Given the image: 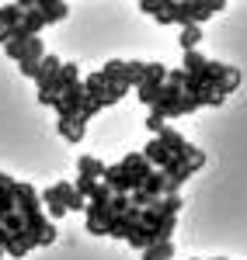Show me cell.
<instances>
[{
	"mask_svg": "<svg viewBox=\"0 0 247 260\" xmlns=\"http://www.w3.org/2000/svg\"><path fill=\"white\" fill-rule=\"evenodd\" d=\"M21 18H24V11H21L18 4L0 7V28H4V31H14V28H21Z\"/></svg>",
	"mask_w": 247,
	"mask_h": 260,
	"instance_id": "d6986e66",
	"label": "cell"
},
{
	"mask_svg": "<svg viewBox=\"0 0 247 260\" xmlns=\"http://www.w3.org/2000/svg\"><path fill=\"white\" fill-rule=\"evenodd\" d=\"M28 42H32V35H24L21 28H14V31H11V39H7V45H4V52H7L11 59H21V56H24V49H28Z\"/></svg>",
	"mask_w": 247,
	"mask_h": 260,
	"instance_id": "2e32d148",
	"label": "cell"
},
{
	"mask_svg": "<svg viewBox=\"0 0 247 260\" xmlns=\"http://www.w3.org/2000/svg\"><path fill=\"white\" fill-rule=\"evenodd\" d=\"M125 243H129L132 250H140V253H143L146 246H153L157 240H153V229H146V225H140V229H136V233H132V236H129Z\"/></svg>",
	"mask_w": 247,
	"mask_h": 260,
	"instance_id": "484cf974",
	"label": "cell"
},
{
	"mask_svg": "<svg viewBox=\"0 0 247 260\" xmlns=\"http://www.w3.org/2000/svg\"><path fill=\"white\" fill-rule=\"evenodd\" d=\"M101 184H108L115 194H132V191L140 187V180L132 177V174H125V170H122V163H112V167H104Z\"/></svg>",
	"mask_w": 247,
	"mask_h": 260,
	"instance_id": "3957f363",
	"label": "cell"
},
{
	"mask_svg": "<svg viewBox=\"0 0 247 260\" xmlns=\"http://www.w3.org/2000/svg\"><path fill=\"white\" fill-rule=\"evenodd\" d=\"M60 66H63V62L56 59V56H49V52H45V59L39 62V73H35V80H39V87H42V83H49V80H52Z\"/></svg>",
	"mask_w": 247,
	"mask_h": 260,
	"instance_id": "cb8c5ba5",
	"label": "cell"
},
{
	"mask_svg": "<svg viewBox=\"0 0 247 260\" xmlns=\"http://www.w3.org/2000/svg\"><path fill=\"white\" fill-rule=\"evenodd\" d=\"M14 212L24 215V219H32V215H39V191L32 187V184H14Z\"/></svg>",
	"mask_w": 247,
	"mask_h": 260,
	"instance_id": "5b68a950",
	"label": "cell"
},
{
	"mask_svg": "<svg viewBox=\"0 0 247 260\" xmlns=\"http://www.w3.org/2000/svg\"><path fill=\"white\" fill-rule=\"evenodd\" d=\"M42 201H45V212H49V219H63V215H66V208H63V198H60V191H56V184L42 191Z\"/></svg>",
	"mask_w": 247,
	"mask_h": 260,
	"instance_id": "e0dca14e",
	"label": "cell"
},
{
	"mask_svg": "<svg viewBox=\"0 0 247 260\" xmlns=\"http://www.w3.org/2000/svg\"><path fill=\"white\" fill-rule=\"evenodd\" d=\"M87 132V121L84 118H60V136L66 142H80Z\"/></svg>",
	"mask_w": 247,
	"mask_h": 260,
	"instance_id": "4fadbf2b",
	"label": "cell"
},
{
	"mask_svg": "<svg viewBox=\"0 0 247 260\" xmlns=\"http://www.w3.org/2000/svg\"><path fill=\"white\" fill-rule=\"evenodd\" d=\"M77 177L101 180V177H104V163L98 160V156H87V153H84L80 160H77Z\"/></svg>",
	"mask_w": 247,
	"mask_h": 260,
	"instance_id": "7c38bea8",
	"label": "cell"
},
{
	"mask_svg": "<svg viewBox=\"0 0 247 260\" xmlns=\"http://www.w3.org/2000/svg\"><path fill=\"white\" fill-rule=\"evenodd\" d=\"M216 260H223V257H216Z\"/></svg>",
	"mask_w": 247,
	"mask_h": 260,
	"instance_id": "836d02e7",
	"label": "cell"
},
{
	"mask_svg": "<svg viewBox=\"0 0 247 260\" xmlns=\"http://www.w3.org/2000/svg\"><path fill=\"white\" fill-rule=\"evenodd\" d=\"M42 59H45V45H42V39H32V42H28V49H24V56L18 59L21 77L35 80V73H39V62H42Z\"/></svg>",
	"mask_w": 247,
	"mask_h": 260,
	"instance_id": "8992f818",
	"label": "cell"
},
{
	"mask_svg": "<svg viewBox=\"0 0 247 260\" xmlns=\"http://www.w3.org/2000/svg\"><path fill=\"white\" fill-rule=\"evenodd\" d=\"M227 4L223 0H171V21L174 24H181V28H188V24H199V21L212 18L216 11H223Z\"/></svg>",
	"mask_w": 247,
	"mask_h": 260,
	"instance_id": "6da1fadb",
	"label": "cell"
},
{
	"mask_svg": "<svg viewBox=\"0 0 247 260\" xmlns=\"http://www.w3.org/2000/svg\"><path fill=\"white\" fill-rule=\"evenodd\" d=\"M98 187H101V180H87V177H77V184H73V191H77L84 201L94 198V194H98Z\"/></svg>",
	"mask_w": 247,
	"mask_h": 260,
	"instance_id": "4316f807",
	"label": "cell"
},
{
	"mask_svg": "<svg viewBox=\"0 0 247 260\" xmlns=\"http://www.w3.org/2000/svg\"><path fill=\"white\" fill-rule=\"evenodd\" d=\"M122 170L125 174H132V177L140 180V187H143V180L153 174V167L143 160V153H125V160H122Z\"/></svg>",
	"mask_w": 247,
	"mask_h": 260,
	"instance_id": "52a82bcc",
	"label": "cell"
},
{
	"mask_svg": "<svg viewBox=\"0 0 247 260\" xmlns=\"http://www.w3.org/2000/svg\"><path fill=\"white\" fill-rule=\"evenodd\" d=\"M42 28H45V18H42L39 7H32V11H24V18H21V31L24 35H32V39H39Z\"/></svg>",
	"mask_w": 247,
	"mask_h": 260,
	"instance_id": "9a60e30c",
	"label": "cell"
},
{
	"mask_svg": "<svg viewBox=\"0 0 247 260\" xmlns=\"http://www.w3.org/2000/svg\"><path fill=\"white\" fill-rule=\"evenodd\" d=\"M143 160L150 163V167H160V170H164L167 163H171V153L160 146V139H150V142L143 146Z\"/></svg>",
	"mask_w": 247,
	"mask_h": 260,
	"instance_id": "8fae6325",
	"label": "cell"
},
{
	"mask_svg": "<svg viewBox=\"0 0 247 260\" xmlns=\"http://www.w3.org/2000/svg\"><path fill=\"white\" fill-rule=\"evenodd\" d=\"M146 128H150V136L157 139V136H160V132L167 128V121L160 118V115H153V111H150V118H146Z\"/></svg>",
	"mask_w": 247,
	"mask_h": 260,
	"instance_id": "4dcf8cb0",
	"label": "cell"
},
{
	"mask_svg": "<svg viewBox=\"0 0 247 260\" xmlns=\"http://www.w3.org/2000/svg\"><path fill=\"white\" fill-rule=\"evenodd\" d=\"M14 184H18V180H14V177H7V174L0 170V194H7V191H14Z\"/></svg>",
	"mask_w": 247,
	"mask_h": 260,
	"instance_id": "1f68e13d",
	"label": "cell"
},
{
	"mask_svg": "<svg viewBox=\"0 0 247 260\" xmlns=\"http://www.w3.org/2000/svg\"><path fill=\"white\" fill-rule=\"evenodd\" d=\"M199 42H202V31H199V24H188V28H181V35H178V45H181L185 52H195V49H199Z\"/></svg>",
	"mask_w": 247,
	"mask_h": 260,
	"instance_id": "603a6c76",
	"label": "cell"
},
{
	"mask_svg": "<svg viewBox=\"0 0 247 260\" xmlns=\"http://www.w3.org/2000/svg\"><path fill=\"white\" fill-rule=\"evenodd\" d=\"M0 225H4V229H7L11 236H21V233H24V215H18V212H11V215H7V219L0 222Z\"/></svg>",
	"mask_w": 247,
	"mask_h": 260,
	"instance_id": "83f0119b",
	"label": "cell"
},
{
	"mask_svg": "<svg viewBox=\"0 0 247 260\" xmlns=\"http://www.w3.org/2000/svg\"><path fill=\"white\" fill-rule=\"evenodd\" d=\"M157 139H160V146H164L171 156H181V153L188 149V139L181 136V132H178V128H171V125H167V128L160 132V136H157Z\"/></svg>",
	"mask_w": 247,
	"mask_h": 260,
	"instance_id": "9c48e42d",
	"label": "cell"
},
{
	"mask_svg": "<svg viewBox=\"0 0 247 260\" xmlns=\"http://www.w3.org/2000/svg\"><path fill=\"white\" fill-rule=\"evenodd\" d=\"M143 191H146V194H153V198H164V194H167V177H164V170H153V174L143 180Z\"/></svg>",
	"mask_w": 247,
	"mask_h": 260,
	"instance_id": "44dd1931",
	"label": "cell"
},
{
	"mask_svg": "<svg viewBox=\"0 0 247 260\" xmlns=\"http://www.w3.org/2000/svg\"><path fill=\"white\" fill-rule=\"evenodd\" d=\"M56 191H60L63 208H66V212H87V201L73 191V184H70V180H60V184H56Z\"/></svg>",
	"mask_w": 247,
	"mask_h": 260,
	"instance_id": "ba28073f",
	"label": "cell"
},
{
	"mask_svg": "<svg viewBox=\"0 0 247 260\" xmlns=\"http://www.w3.org/2000/svg\"><path fill=\"white\" fill-rule=\"evenodd\" d=\"M181 205H185V201H181V194H164V198H157V201H153V205H150V208L143 212V225H146V229H153L157 222L171 219V215L178 219Z\"/></svg>",
	"mask_w": 247,
	"mask_h": 260,
	"instance_id": "7a4b0ae2",
	"label": "cell"
},
{
	"mask_svg": "<svg viewBox=\"0 0 247 260\" xmlns=\"http://www.w3.org/2000/svg\"><path fill=\"white\" fill-rule=\"evenodd\" d=\"M35 7L42 11L45 24H56V21H63L66 14H70V7H66L63 0H35Z\"/></svg>",
	"mask_w": 247,
	"mask_h": 260,
	"instance_id": "30bf717a",
	"label": "cell"
},
{
	"mask_svg": "<svg viewBox=\"0 0 247 260\" xmlns=\"http://www.w3.org/2000/svg\"><path fill=\"white\" fill-rule=\"evenodd\" d=\"M35 246H32V240H28V233H21V236H11V243L4 246V253H11L14 260H21V257H28Z\"/></svg>",
	"mask_w": 247,
	"mask_h": 260,
	"instance_id": "ffe728a7",
	"label": "cell"
},
{
	"mask_svg": "<svg viewBox=\"0 0 247 260\" xmlns=\"http://www.w3.org/2000/svg\"><path fill=\"white\" fill-rule=\"evenodd\" d=\"M160 87V83H167V66L164 62H143V80H140V87Z\"/></svg>",
	"mask_w": 247,
	"mask_h": 260,
	"instance_id": "5bb4252c",
	"label": "cell"
},
{
	"mask_svg": "<svg viewBox=\"0 0 247 260\" xmlns=\"http://www.w3.org/2000/svg\"><path fill=\"white\" fill-rule=\"evenodd\" d=\"M0 257H4V246H0Z\"/></svg>",
	"mask_w": 247,
	"mask_h": 260,
	"instance_id": "d6a6232c",
	"label": "cell"
},
{
	"mask_svg": "<svg viewBox=\"0 0 247 260\" xmlns=\"http://www.w3.org/2000/svg\"><path fill=\"white\" fill-rule=\"evenodd\" d=\"M160 87H164V83H160ZM160 87H146V83H143V87H136V90H140L136 98L143 101L146 108H153V104H157V98H160Z\"/></svg>",
	"mask_w": 247,
	"mask_h": 260,
	"instance_id": "f1b7e54d",
	"label": "cell"
},
{
	"mask_svg": "<svg viewBox=\"0 0 247 260\" xmlns=\"http://www.w3.org/2000/svg\"><path fill=\"white\" fill-rule=\"evenodd\" d=\"M181 70H185L188 77L202 73V70H206V56H202L199 49H195V52H185V56H181Z\"/></svg>",
	"mask_w": 247,
	"mask_h": 260,
	"instance_id": "d4e9b609",
	"label": "cell"
},
{
	"mask_svg": "<svg viewBox=\"0 0 247 260\" xmlns=\"http://www.w3.org/2000/svg\"><path fill=\"white\" fill-rule=\"evenodd\" d=\"M80 87H84V98H101L104 94V87H108V80H104V73L98 70V73H91V77H84L80 80Z\"/></svg>",
	"mask_w": 247,
	"mask_h": 260,
	"instance_id": "ac0fdd59",
	"label": "cell"
},
{
	"mask_svg": "<svg viewBox=\"0 0 247 260\" xmlns=\"http://www.w3.org/2000/svg\"><path fill=\"white\" fill-rule=\"evenodd\" d=\"M80 108H84V87L70 83L60 94V101H56V115L60 118H80Z\"/></svg>",
	"mask_w": 247,
	"mask_h": 260,
	"instance_id": "277c9868",
	"label": "cell"
},
{
	"mask_svg": "<svg viewBox=\"0 0 247 260\" xmlns=\"http://www.w3.org/2000/svg\"><path fill=\"white\" fill-rule=\"evenodd\" d=\"M143 260H174V243L164 240V243H153L143 250Z\"/></svg>",
	"mask_w": 247,
	"mask_h": 260,
	"instance_id": "7402d4cb",
	"label": "cell"
},
{
	"mask_svg": "<svg viewBox=\"0 0 247 260\" xmlns=\"http://www.w3.org/2000/svg\"><path fill=\"white\" fill-rule=\"evenodd\" d=\"M101 111V101H94V98H84V108H80V118L84 121H91L94 115Z\"/></svg>",
	"mask_w": 247,
	"mask_h": 260,
	"instance_id": "f546056e",
	"label": "cell"
}]
</instances>
